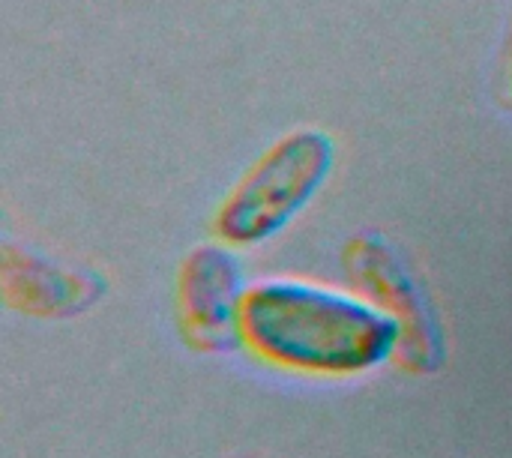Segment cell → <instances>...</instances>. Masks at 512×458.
<instances>
[{
	"mask_svg": "<svg viewBox=\"0 0 512 458\" xmlns=\"http://www.w3.org/2000/svg\"><path fill=\"white\" fill-rule=\"evenodd\" d=\"M3 291L9 306L33 315H72L99 300V288L90 276L72 273L27 252H6Z\"/></svg>",
	"mask_w": 512,
	"mask_h": 458,
	"instance_id": "5",
	"label": "cell"
},
{
	"mask_svg": "<svg viewBox=\"0 0 512 458\" xmlns=\"http://www.w3.org/2000/svg\"><path fill=\"white\" fill-rule=\"evenodd\" d=\"M348 270L360 294L375 300L402 327L399 357L414 372H435L441 363V333L432 318V306L402 258L381 240H357L348 249Z\"/></svg>",
	"mask_w": 512,
	"mask_h": 458,
	"instance_id": "4",
	"label": "cell"
},
{
	"mask_svg": "<svg viewBox=\"0 0 512 458\" xmlns=\"http://www.w3.org/2000/svg\"><path fill=\"white\" fill-rule=\"evenodd\" d=\"M243 348L279 369L354 378L399 357L402 327L357 288L267 276L249 285Z\"/></svg>",
	"mask_w": 512,
	"mask_h": 458,
	"instance_id": "1",
	"label": "cell"
},
{
	"mask_svg": "<svg viewBox=\"0 0 512 458\" xmlns=\"http://www.w3.org/2000/svg\"><path fill=\"white\" fill-rule=\"evenodd\" d=\"M336 165V144L324 129L282 135L234 183L216 213L219 240L252 249L282 234L324 189Z\"/></svg>",
	"mask_w": 512,
	"mask_h": 458,
	"instance_id": "2",
	"label": "cell"
},
{
	"mask_svg": "<svg viewBox=\"0 0 512 458\" xmlns=\"http://www.w3.org/2000/svg\"><path fill=\"white\" fill-rule=\"evenodd\" d=\"M249 285L237 246L225 240L195 246L177 276V309L186 342L210 354L243 345Z\"/></svg>",
	"mask_w": 512,
	"mask_h": 458,
	"instance_id": "3",
	"label": "cell"
}]
</instances>
